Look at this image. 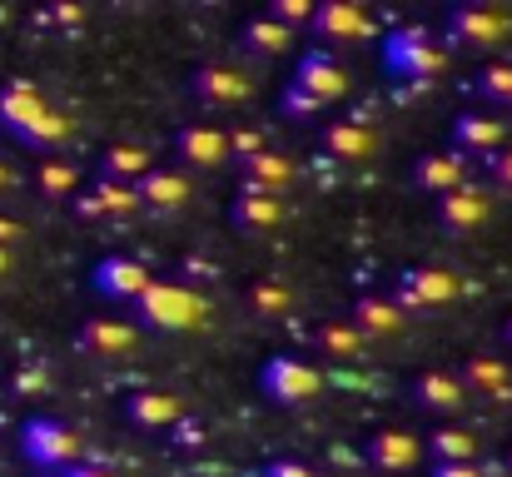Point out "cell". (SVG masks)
<instances>
[{
    "instance_id": "cell-1",
    "label": "cell",
    "mask_w": 512,
    "mask_h": 477,
    "mask_svg": "<svg viewBox=\"0 0 512 477\" xmlns=\"http://www.w3.org/2000/svg\"><path fill=\"white\" fill-rule=\"evenodd\" d=\"M0 130H5L10 140L30 145V150H55V145L70 135V120H65V110H55V105L40 95V85H30V80H5V85H0Z\"/></svg>"
},
{
    "instance_id": "cell-2",
    "label": "cell",
    "mask_w": 512,
    "mask_h": 477,
    "mask_svg": "<svg viewBox=\"0 0 512 477\" xmlns=\"http://www.w3.org/2000/svg\"><path fill=\"white\" fill-rule=\"evenodd\" d=\"M135 318L155 333H194L209 323V299L189 284L174 279H150V289L135 299Z\"/></svg>"
},
{
    "instance_id": "cell-3",
    "label": "cell",
    "mask_w": 512,
    "mask_h": 477,
    "mask_svg": "<svg viewBox=\"0 0 512 477\" xmlns=\"http://www.w3.org/2000/svg\"><path fill=\"white\" fill-rule=\"evenodd\" d=\"M443 65H448V55H443V45H438L423 25H393V30L383 35V70H388V75L423 85V80H438Z\"/></svg>"
},
{
    "instance_id": "cell-4",
    "label": "cell",
    "mask_w": 512,
    "mask_h": 477,
    "mask_svg": "<svg viewBox=\"0 0 512 477\" xmlns=\"http://www.w3.org/2000/svg\"><path fill=\"white\" fill-rule=\"evenodd\" d=\"M259 393L274 403V408H299V403H314L324 393V373L294 353H274L264 368H259Z\"/></svg>"
},
{
    "instance_id": "cell-5",
    "label": "cell",
    "mask_w": 512,
    "mask_h": 477,
    "mask_svg": "<svg viewBox=\"0 0 512 477\" xmlns=\"http://www.w3.org/2000/svg\"><path fill=\"white\" fill-rule=\"evenodd\" d=\"M20 453L40 473H70L75 458H80V438L65 423H55V418H30L20 428Z\"/></svg>"
},
{
    "instance_id": "cell-6",
    "label": "cell",
    "mask_w": 512,
    "mask_h": 477,
    "mask_svg": "<svg viewBox=\"0 0 512 477\" xmlns=\"http://www.w3.org/2000/svg\"><path fill=\"white\" fill-rule=\"evenodd\" d=\"M458 274L453 269H438V264H423V269H403L398 279H393V304L403 309V314H423V309H443V304H453L458 299Z\"/></svg>"
},
{
    "instance_id": "cell-7",
    "label": "cell",
    "mask_w": 512,
    "mask_h": 477,
    "mask_svg": "<svg viewBox=\"0 0 512 477\" xmlns=\"http://www.w3.org/2000/svg\"><path fill=\"white\" fill-rule=\"evenodd\" d=\"M150 269L135 259V254H105L95 269H90V289L105 299V304H135L145 289H150Z\"/></svg>"
},
{
    "instance_id": "cell-8",
    "label": "cell",
    "mask_w": 512,
    "mask_h": 477,
    "mask_svg": "<svg viewBox=\"0 0 512 477\" xmlns=\"http://www.w3.org/2000/svg\"><path fill=\"white\" fill-rule=\"evenodd\" d=\"M289 85H294L299 95H309L319 110H329L334 100L348 95V70H343L329 50H304L299 65H294V80H289Z\"/></svg>"
},
{
    "instance_id": "cell-9",
    "label": "cell",
    "mask_w": 512,
    "mask_h": 477,
    "mask_svg": "<svg viewBox=\"0 0 512 477\" xmlns=\"http://www.w3.org/2000/svg\"><path fill=\"white\" fill-rule=\"evenodd\" d=\"M448 30H453V40H463L473 50H493L512 35V20L488 5H458V10H448Z\"/></svg>"
},
{
    "instance_id": "cell-10",
    "label": "cell",
    "mask_w": 512,
    "mask_h": 477,
    "mask_svg": "<svg viewBox=\"0 0 512 477\" xmlns=\"http://www.w3.org/2000/svg\"><path fill=\"white\" fill-rule=\"evenodd\" d=\"M189 90H194V100H204V105H214V110H234V105H244V100L254 95L249 75L234 70V65H199V70L189 75Z\"/></svg>"
},
{
    "instance_id": "cell-11",
    "label": "cell",
    "mask_w": 512,
    "mask_h": 477,
    "mask_svg": "<svg viewBox=\"0 0 512 477\" xmlns=\"http://www.w3.org/2000/svg\"><path fill=\"white\" fill-rule=\"evenodd\" d=\"M135 194H140V209H160V214H179V209H189V199H194V179L184 174V169H165V164H150V174L135 184Z\"/></svg>"
},
{
    "instance_id": "cell-12",
    "label": "cell",
    "mask_w": 512,
    "mask_h": 477,
    "mask_svg": "<svg viewBox=\"0 0 512 477\" xmlns=\"http://www.w3.org/2000/svg\"><path fill=\"white\" fill-rule=\"evenodd\" d=\"M309 30L319 40H368L373 20H368V10L358 0H324V5H314Z\"/></svg>"
},
{
    "instance_id": "cell-13",
    "label": "cell",
    "mask_w": 512,
    "mask_h": 477,
    "mask_svg": "<svg viewBox=\"0 0 512 477\" xmlns=\"http://www.w3.org/2000/svg\"><path fill=\"white\" fill-rule=\"evenodd\" d=\"M488 214H493V199H488V189H478V184H458L453 194L438 199V224L453 229V234H468V229L488 224Z\"/></svg>"
},
{
    "instance_id": "cell-14",
    "label": "cell",
    "mask_w": 512,
    "mask_h": 477,
    "mask_svg": "<svg viewBox=\"0 0 512 477\" xmlns=\"http://www.w3.org/2000/svg\"><path fill=\"white\" fill-rule=\"evenodd\" d=\"M418 458H423V443L408 428H378L368 438V463L378 473H408V468H418Z\"/></svg>"
},
{
    "instance_id": "cell-15",
    "label": "cell",
    "mask_w": 512,
    "mask_h": 477,
    "mask_svg": "<svg viewBox=\"0 0 512 477\" xmlns=\"http://www.w3.org/2000/svg\"><path fill=\"white\" fill-rule=\"evenodd\" d=\"M140 343V328L125 318H85L80 323V348L95 358H125Z\"/></svg>"
},
{
    "instance_id": "cell-16",
    "label": "cell",
    "mask_w": 512,
    "mask_h": 477,
    "mask_svg": "<svg viewBox=\"0 0 512 477\" xmlns=\"http://www.w3.org/2000/svg\"><path fill=\"white\" fill-rule=\"evenodd\" d=\"M174 155L184 159L189 169H219L229 159V135L214 125H184L174 135Z\"/></svg>"
},
{
    "instance_id": "cell-17",
    "label": "cell",
    "mask_w": 512,
    "mask_h": 477,
    "mask_svg": "<svg viewBox=\"0 0 512 477\" xmlns=\"http://www.w3.org/2000/svg\"><path fill=\"white\" fill-rule=\"evenodd\" d=\"M75 209H80L85 219H125V214L140 209V194H135V184L95 179V189H85V194L75 199Z\"/></svg>"
},
{
    "instance_id": "cell-18",
    "label": "cell",
    "mask_w": 512,
    "mask_h": 477,
    "mask_svg": "<svg viewBox=\"0 0 512 477\" xmlns=\"http://www.w3.org/2000/svg\"><path fill=\"white\" fill-rule=\"evenodd\" d=\"M229 224L244 229V234H264V229L284 224V199L264 194V189H239L234 204H229Z\"/></svg>"
},
{
    "instance_id": "cell-19",
    "label": "cell",
    "mask_w": 512,
    "mask_h": 477,
    "mask_svg": "<svg viewBox=\"0 0 512 477\" xmlns=\"http://www.w3.org/2000/svg\"><path fill=\"white\" fill-rule=\"evenodd\" d=\"M348 323H353V328H358V338L368 343V338H393V333H403L408 314H403L393 299H383V294H363V299L353 304Z\"/></svg>"
},
{
    "instance_id": "cell-20",
    "label": "cell",
    "mask_w": 512,
    "mask_h": 477,
    "mask_svg": "<svg viewBox=\"0 0 512 477\" xmlns=\"http://www.w3.org/2000/svg\"><path fill=\"white\" fill-rule=\"evenodd\" d=\"M239 189H264V194H279L284 199V189L294 184V164L279 155V150H259V155L239 159Z\"/></svg>"
},
{
    "instance_id": "cell-21",
    "label": "cell",
    "mask_w": 512,
    "mask_h": 477,
    "mask_svg": "<svg viewBox=\"0 0 512 477\" xmlns=\"http://www.w3.org/2000/svg\"><path fill=\"white\" fill-rule=\"evenodd\" d=\"M125 413H130L135 428H179L184 403L174 393H165V388H140V393L125 398Z\"/></svg>"
},
{
    "instance_id": "cell-22",
    "label": "cell",
    "mask_w": 512,
    "mask_h": 477,
    "mask_svg": "<svg viewBox=\"0 0 512 477\" xmlns=\"http://www.w3.org/2000/svg\"><path fill=\"white\" fill-rule=\"evenodd\" d=\"M413 184L443 199V194H453L458 184H468V159L458 155V150H443V155H423L418 164H413Z\"/></svg>"
},
{
    "instance_id": "cell-23",
    "label": "cell",
    "mask_w": 512,
    "mask_h": 477,
    "mask_svg": "<svg viewBox=\"0 0 512 477\" xmlns=\"http://www.w3.org/2000/svg\"><path fill=\"white\" fill-rule=\"evenodd\" d=\"M324 150L334 159H343V164H363L378 150V135L363 120H329L324 125Z\"/></svg>"
},
{
    "instance_id": "cell-24",
    "label": "cell",
    "mask_w": 512,
    "mask_h": 477,
    "mask_svg": "<svg viewBox=\"0 0 512 477\" xmlns=\"http://www.w3.org/2000/svg\"><path fill=\"white\" fill-rule=\"evenodd\" d=\"M508 140V125L503 120H488V115H458L453 120V145L458 155H498V145Z\"/></svg>"
},
{
    "instance_id": "cell-25",
    "label": "cell",
    "mask_w": 512,
    "mask_h": 477,
    "mask_svg": "<svg viewBox=\"0 0 512 477\" xmlns=\"http://www.w3.org/2000/svg\"><path fill=\"white\" fill-rule=\"evenodd\" d=\"M413 398L428 408V413H463V403H468V388H463V378L458 373H423V378H413Z\"/></svg>"
},
{
    "instance_id": "cell-26",
    "label": "cell",
    "mask_w": 512,
    "mask_h": 477,
    "mask_svg": "<svg viewBox=\"0 0 512 477\" xmlns=\"http://www.w3.org/2000/svg\"><path fill=\"white\" fill-rule=\"evenodd\" d=\"M463 388H468V393H483V398H508L512 393V373L503 368V358L473 353V358L463 363Z\"/></svg>"
},
{
    "instance_id": "cell-27",
    "label": "cell",
    "mask_w": 512,
    "mask_h": 477,
    "mask_svg": "<svg viewBox=\"0 0 512 477\" xmlns=\"http://www.w3.org/2000/svg\"><path fill=\"white\" fill-rule=\"evenodd\" d=\"M150 174V150L145 145H105L100 155V179H120V184H140Z\"/></svg>"
},
{
    "instance_id": "cell-28",
    "label": "cell",
    "mask_w": 512,
    "mask_h": 477,
    "mask_svg": "<svg viewBox=\"0 0 512 477\" xmlns=\"http://www.w3.org/2000/svg\"><path fill=\"white\" fill-rule=\"evenodd\" d=\"M428 453H433V463L458 468V463H473L478 458V438L468 428H438V433H428Z\"/></svg>"
},
{
    "instance_id": "cell-29",
    "label": "cell",
    "mask_w": 512,
    "mask_h": 477,
    "mask_svg": "<svg viewBox=\"0 0 512 477\" xmlns=\"http://www.w3.org/2000/svg\"><path fill=\"white\" fill-rule=\"evenodd\" d=\"M289 40H294V30L274 25L269 15H254V20L244 25V50H249V55H284Z\"/></svg>"
},
{
    "instance_id": "cell-30",
    "label": "cell",
    "mask_w": 512,
    "mask_h": 477,
    "mask_svg": "<svg viewBox=\"0 0 512 477\" xmlns=\"http://www.w3.org/2000/svg\"><path fill=\"white\" fill-rule=\"evenodd\" d=\"M314 343L329 348L334 358H358V353H363V338H358V328H353L348 318H324V323L314 328Z\"/></svg>"
},
{
    "instance_id": "cell-31",
    "label": "cell",
    "mask_w": 512,
    "mask_h": 477,
    "mask_svg": "<svg viewBox=\"0 0 512 477\" xmlns=\"http://www.w3.org/2000/svg\"><path fill=\"white\" fill-rule=\"evenodd\" d=\"M249 309L264 318H284L294 309V294H289V284H279V279H254V289H249Z\"/></svg>"
},
{
    "instance_id": "cell-32",
    "label": "cell",
    "mask_w": 512,
    "mask_h": 477,
    "mask_svg": "<svg viewBox=\"0 0 512 477\" xmlns=\"http://www.w3.org/2000/svg\"><path fill=\"white\" fill-rule=\"evenodd\" d=\"M35 184H40L45 199H70V194H75V169H70L65 159H45V164L35 169Z\"/></svg>"
},
{
    "instance_id": "cell-33",
    "label": "cell",
    "mask_w": 512,
    "mask_h": 477,
    "mask_svg": "<svg viewBox=\"0 0 512 477\" xmlns=\"http://www.w3.org/2000/svg\"><path fill=\"white\" fill-rule=\"evenodd\" d=\"M478 95H483V100H493V105H508V110H512V65H508V60H498V65H488V70L478 75Z\"/></svg>"
},
{
    "instance_id": "cell-34",
    "label": "cell",
    "mask_w": 512,
    "mask_h": 477,
    "mask_svg": "<svg viewBox=\"0 0 512 477\" xmlns=\"http://www.w3.org/2000/svg\"><path fill=\"white\" fill-rule=\"evenodd\" d=\"M269 20L284 25V30L309 25V20H314V0H274V5H269Z\"/></svg>"
},
{
    "instance_id": "cell-35",
    "label": "cell",
    "mask_w": 512,
    "mask_h": 477,
    "mask_svg": "<svg viewBox=\"0 0 512 477\" xmlns=\"http://www.w3.org/2000/svg\"><path fill=\"white\" fill-rule=\"evenodd\" d=\"M264 477H319L314 468H304V463H294V458H279V463H269Z\"/></svg>"
},
{
    "instance_id": "cell-36",
    "label": "cell",
    "mask_w": 512,
    "mask_h": 477,
    "mask_svg": "<svg viewBox=\"0 0 512 477\" xmlns=\"http://www.w3.org/2000/svg\"><path fill=\"white\" fill-rule=\"evenodd\" d=\"M284 110H289V115H319V105H314V100H309V95H299V90H294V85H289V90H284Z\"/></svg>"
},
{
    "instance_id": "cell-37",
    "label": "cell",
    "mask_w": 512,
    "mask_h": 477,
    "mask_svg": "<svg viewBox=\"0 0 512 477\" xmlns=\"http://www.w3.org/2000/svg\"><path fill=\"white\" fill-rule=\"evenodd\" d=\"M50 20H55V25H80L85 10H80V5H50Z\"/></svg>"
},
{
    "instance_id": "cell-38",
    "label": "cell",
    "mask_w": 512,
    "mask_h": 477,
    "mask_svg": "<svg viewBox=\"0 0 512 477\" xmlns=\"http://www.w3.org/2000/svg\"><path fill=\"white\" fill-rule=\"evenodd\" d=\"M493 179H498L503 189H512V150H503V155H493Z\"/></svg>"
},
{
    "instance_id": "cell-39",
    "label": "cell",
    "mask_w": 512,
    "mask_h": 477,
    "mask_svg": "<svg viewBox=\"0 0 512 477\" xmlns=\"http://www.w3.org/2000/svg\"><path fill=\"white\" fill-rule=\"evenodd\" d=\"M433 477H488V473H483L478 463H458V468H443V463H438V468H433Z\"/></svg>"
},
{
    "instance_id": "cell-40",
    "label": "cell",
    "mask_w": 512,
    "mask_h": 477,
    "mask_svg": "<svg viewBox=\"0 0 512 477\" xmlns=\"http://www.w3.org/2000/svg\"><path fill=\"white\" fill-rule=\"evenodd\" d=\"M15 239H25V234H20V224H15L10 214H0V249H10Z\"/></svg>"
},
{
    "instance_id": "cell-41",
    "label": "cell",
    "mask_w": 512,
    "mask_h": 477,
    "mask_svg": "<svg viewBox=\"0 0 512 477\" xmlns=\"http://www.w3.org/2000/svg\"><path fill=\"white\" fill-rule=\"evenodd\" d=\"M65 477H115V473H100V468H80V463H75Z\"/></svg>"
},
{
    "instance_id": "cell-42",
    "label": "cell",
    "mask_w": 512,
    "mask_h": 477,
    "mask_svg": "<svg viewBox=\"0 0 512 477\" xmlns=\"http://www.w3.org/2000/svg\"><path fill=\"white\" fill-rule=\"evenodd\" d=\"M10 184H15V174H10V169H5V164H0V194H5V189H10Z\"/></svg>"
},
{
    "instance_id": "cell-43",
    "label": "cell",
    "mask_w": 512,
    "mask_h": 477,
    "mask_svg": "<svg viewBox=\"0 0 512 477\" xmlns=\"http://www.w3.org/2000/svg\"><path fill=\"white\" fill-rule=\"evenodd\" d=\"M10 274V249H0V279Z\"/></svg>"
},
{
    "instance_id": "cell-44",
    "label": "cell",
    "mask_w": 512,
    "mask_h": 477,
    "mask_svg": "<svg viewBox=\"0 0 512 477\" xmlns=\"http://www.w3.org/2000/svg\"><path fill=\"white\" fill-rule=\"evenodd\" d=\"M508 473H512V448H508Z\"/></svg>"
},
{
    "instance_id": "cell-45",
    "label": "cell",
    "mask_w": 512,
    "mask_h": 477,
    "mask_svg": "<svg viewBox=\"0 0 512 477\" xmlns=\"http://www.w3.org/2000/svg\"><path fill=\"white\" fill-rule=\"evenodd\" d=\"M508 338H512V318H508Z\"/></svg>"
},
{
    "instance_id": "cell-46",
    "label": "cell",
    "mask_w": 512,
    "mask_h": 477,
    "mask_svg": "<svg viewBox=\"0 0 512 477\" xmlns=\"http://www.w3.org/2000/svg\"><path fill=\"white\" fill-rule=\"evenodd\" d=\"M50 477H65V473H50Z\"/></svg>"
}]
</instances>
